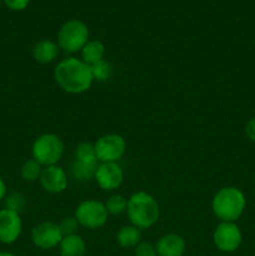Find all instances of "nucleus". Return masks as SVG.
<instances>
[{"label": "nucleus", "mask_w": 255, "mask_h": 256, "mask_svg": "<svg viewBox=\"0 0 255 256\" xmlns=\"http://www.w3.org/2000/svg\"><path fill=\"white\" fill-rule=\"evenodd\" d=\"M79 226L80 225L79 222H78V220L75 219V216L64 218L59 224L60 232H62V236H69V235L78 234Z\"/></svg>", "instance_id": "nucleus-24"}, {"label": "nucleus", "mask_w": 255, "mask_h": 256, "mask_svg": "<svg viewBox=\"0 0 255 256\" xmlns=\"http://www.w3.org/2000/svg\"><path fill=\"white\" fill-rule=\"evenodd\" d=\"M245 135L250 142H255V116L252 118L245 125Z\"/></svg>", "instance_id": "nucleus-27"}, {"label": "nucleus", "mask_w": 255, "mask_h": 256, "mask_svg": "<svg viewBox=\"0 0 255 256\" xmlns=\"http://www.w3.org/2000/svg\"><path fill=\"white\" fill-rule=\"evenodd\" d=\"M2 2L10 10L20 12V10H24L29 5L30 0H2Z\"/></svg>", "instance_id": "nucleus-26"}, {"label": "nucleus", "mask_w": 255, "mask_h": 256, "mask_svg": "<svg viewBox=\"0 0 255 256\" xmlns=\"http://www.w3.org/2000/svg\"><path fill=\"white\" fill-rule=\"evenodd\" d=\"M212 242L220 252H232L242 245V230L235 222H222L212 232Z\"/></svg>", "instance_id": "nucleus-8"}, {"label": "nucleus", "mask_w": 255, "mask_h": 256, "mask_svg": "<svg viewBox=\"0 0 255 256\" xmlns=\"http://www.w3.org/2000/svg\"><path fill=\"white\" fill-rule=\"evenodd\" d=\"M59 49L58 42L52 40H40L32 48V58L40 64H49L56 59L59 55Z\"/></svg>", "instance_id": "nucleus-14"}, {"label": "nucleus", "mask_w": 255, "mask_h": 256, "mask_svg": "<svg viewBox=\"0 0 255 256\" xmlns=\"http://www.w3.org/2000/svg\"><path fill=\"white\" fill-rule=\"evenodd\" d=\"M98 169V162H85L75 160L70 166V172L72 178L79 182H89L95 178V172Z\"/></svg>", "instance_id": "nucleus-18"}, {"label": "nucleus", "mask_w": 255, "mask_h": 256, "mask_svg": "<svg viewBox=\"0 0 255 256\" xmlns=\"http://www.w3.org/2000/svg\"><path fill=\"white\" fill-rule=\"evenodd\" d=\"M42 166L34 159H29L22 164V169H20V175L22 179L28 182H34L39 180L40 175H42Z\"/></svg>", "instance_id": "nucleus-19"}, {"label": "nucleus", "mask_w": 255, "mask_h": 256, "mask_svg": "<svg viewBox=\"0 0 255 256\" xmlns=\"http://www.w3.org/2000/svg\"><path fill=\"white\" fill-rule=\"evenodd\" d=\"M74 159L85 162H98L94 144L88 142H80V144L75 148Z\"/></svg>", "instance_id": "nucleus-21"}, {"label": "nucleus", "mask_w": 255, "mask_h": 256, "mask_svg": "<svg viewBox=\"0 0 255 256\" xmlns=\"http://www.w3.org/2000/svg\"><path fill=\"white\" fill-rule=\"evenodd\" d=\"M98 185L105 192H112L124 182V172L118 162H102L95 172Z\"/></svg>", "instance_id": "nucleus-11"}, {"label": "nucleus", "mask_w": 255, "mask_h": 256, "mask_svg": "<svg viewBox=\"0 0 255 256\" xmlns=\"http://www.w3.org/2000/svg\"><path fill=\"white\" fill-rule=\"evenodd\" d=\"M22 232V222L19 212L4 208L0 210V242L14 244Z\"/></svg>", "instance_id": "nucleus-10"}, {"label": "nucleus", "mask_w": 255, "mask_h": 256, "mask_svg": "<svg viewBox=\"0 0 255 256\" xmlns=\"http://www.w3.org/2000/svg\"><path fill=\"white\" fill-rule=\"evenodd\" d=\"M6 194H8V186L6 184H5L4 179L0 176V202H4L5 198H6Z\"/></svg>", "instance_id": "nucleus-28"}, {"label": "nucleus", "mask_w": 255, "mask_h": 256, "mask_svg": "<svg viewBox=\"0 0 255 256\" xmlns=\"http://www.w3.org/2000/svg\"><path fill=\"white\" fill-rule=\"evenodd\" d=\"M62 239L59 224L52 222H44L35 225L32 230V242L42 250H52L59 246Z\"/></svg>", "instance_id": "nucleus-9"}, {"label": "nucleus", "mask_w": 255, "mask_h": 256, "mask_svg": "<svg viewBox=\"0 0 255 256\" xmlns=\"http://www.w3.org/2000/svg\"><path fill=\"white\" fill-rule=\"evenodd\" d=\"M246 199L244 192L235 186H225L214 195L212 209L220 222H235L244 212Z\"/></svg>", "instance_id": "nucleus-3"}, {"label": "nucleus", "mask_w": 255, "mask_h": 256, "mask_svg": "<svg viewBox=\"0 0 255 256\" xmlns=\"http://www.w3.org/2000/svg\"><path fill=\"white\" fill-rule=\"evenodd\" d=\"M39 182L42 189L50 194H60V192H65L68 184H69L65 170L58 165L45 166L40 175Z\"/></svg>", "instance_id": "nucleus-12"}, {"label": "nucleus", "mask_w": 255, "mask_h": 256, "mask_svg": "<svg viewBox=\"0 0 255 256\" xmlns=\"http://www.w3.org/2000/svg\"><path fill=\"white\" fill-rule=\"evenodd\" d=\"M135 256H158L156 248L150 242H139L135 246Z\"/></svg>", "instance_id": "nucleus-25"}, {"label": "nucleus", "mask_w": 255, "mask_h": 256, "mask_svg": "<svg viewBox=\"0 0 255 256\" xmlns=\"http://www.w3.org/2000/svg\"><path fill=\"white\" fill-rule=\"evenodd\" d=\"M158 256H182L186 249L184 238L178 234H165L158 240Z\"/></svg>", "instance_id": "nucleus-13"}, {"label": "nucleus", "mask_w": 255, "mask_h": 256, "mask_svg": "<svg viewBox=\"0 0 255 256\" xmlns=\"http://www.w3.org/2000/svg\"><path fill=\"white\" fill-rule=\"evenodd\" d=\"M108 212L112 215H120L126 212L128 209V199L120 194H114L108 199L105 202Z\"/></svg>", "instance_id": "nucleus-22"}, {"label": "nucleus", "mask_w": 255, "mask_h": 256, "mask_svg": "<svg viewBox=\"0 0 255 256\" xmlns=\"http://www.w3.org/2000/svg\"><path fill=\"white\" fill-rule=\"evenodd\" d=\"M59 252L62 256H85L86 244L80 235L62 236L59 244Z\"/></svg>", "instance_id": "nucleus-15"}, {"label": "nucleus", "mask_w": 255, "mask_h": 256, "mask_svg": "<svg viewBox=\"0 0 255 256\" xmlns=\"http://www.w3.org/2000/svg\"><path fill=\"white\" fill-rule=\"evenodd\" d=\"M105 56V45L100 40H89L82 49V60L88 65H94Z\"/></svg>", "instance_id": "nucleus-16"}, {"label": "nucleus", "mask_w": 255, "mask_h": 256, "mask_svg": "<svg viewBox=\"0 0 255 256\" xmlns=\"http://www.w3.org/2000/svg\"><path fill=\"white\" fill-rule=\"evenodd\" d=\"M32 154L42 166L58 165L64 155V142L55 134H42L32 142Z\"/></svg>", "instance_id": "nucleus-5"}, {"label": "nucleus", "mask_w": 255, "mask_h": 256, "mask_svg": "<svg viewBox=\"0 0 255 256\" xmlns=\"http://www.w3.org/2000/svg\"><path fill=\"white\" fill-rule=\"evenodd\" d=\"M128 218L138 229H149L160 218V206L156 199L145 192H138L128 199Z\"/></svg>", "instance_id": "nucleus-2"}, {"label": "nucleus", "mask_w": 255, "mask_h": 256, "mask_svg": "<svg viewBox=\"0 0 255 256\" xmlns=\"http://www.w3.org/2000/svg\"><path fill=\"white\" fill-rule=\"evenodd\" d=\"M94 148L98 162H118L126 152V142L119 134H106L96 140Z\"/></svg>", "instance_id": "nucleus-7"}, {"label": "nucleus", "mask_w": 255, "mask_h": 256, "mask_svg": "<svg viewBox=\"0 0 255 256\" xmlns=\"http://www.w3.org/2000/svg\"><path fill=\"white\" fill-rule=\"evenodd\" d=\"M0 256H15V255L9 252H0Z\"/></svg>", "instance_id": "nucleus-29"}, {"label": "nucleus", "mask_w": 255, "mask_h": 256, "mask_svg": "<svg viewBox=\"0 0 255 256\" xmlns=\"http://www.w3.org/2000/svg\"><path fill=\"white\" fill-rule=\"evenodd\" d=\"M92 74L94 80L99 82H105L112 76V65L110 64L108 60L102 59L100 62H95L94 65H92Z\"/></svg>", "instance_id": "nucleus-20"}, {"label": "nucleus", "mask_w": 255, "mask_h": 256, "mask_svg": "<svg viewBox=\"0 0 255 256\" xmlns=\"http://www.w3.org/2000/svg\"><path fill=\"white\" fill-rule=\"evenodd\" d=\"M5 208L10 210H14V212H19L22 210H24L25 205H26V200H25V196L20 192H12V194L6 195L5 198Z\"/></svg>", "instance_id": "nucleus-23"}, {"label": "nucleus", "mask_w": 255, "mask_h": 256, "mask_svg": "<svg viewBox=\"0 0 255 256\" xmlns=\"http://www.w3.org/2000/svg\"><path fill=\"white\" fill-rule=\"evenodd\" d=\"M74 216L80 226L95 230L100 229L106 224L109 212L105 208V204H102V202L88 199L78 205Z\"/></svg>", "instance_id": "nucleus-6"}, {"label": "nucleus", "mask_w": 255, "mask_h": 256, "mask_svg": "<svg viewBox=\"0 0 255 256\" xmlns=\"http://www.w3.org/2000/svg\"><path fill=\"white\" fill-rule=\"evenodd\" d=\"M54 79L60 89L69 94H82L94 82L90 65L74 56L58 62L54 69Z\"/></svg>", "instance_id": "nucleus-1"}, {"label": "nucleus", "mask_w": 255, "mask_h": 256, "mask_svg": "<svg viewBox=\"0 0 255 256\" xmlns=\"http://www.w3.org/2000/svg\"><path fill=\"white\" fill-rule=\"evenodd\" d=\"M0 5H2V0H0Z\"/></svg>", "instance_id": "nucleus-30"}, {"label": "nucleus", "mask_w": 255, "mask_h": 256, "mask_svg": "<svg viewBox=\"0 0 255 256\" xmlns=\"http://www.w3.org/2000/svg\"><path fill=\"white\" fill-rule=\"evenodd\" d=\"M89 42V29L84 22L78 19L64 22L58 32V45L68 54L82 52L84 45Z\"/></svg>", "instance_id": "nucleus-4"}, {"label": "nucleus", "mask_w": 255, "mask_h": 256, "mask_svg": "<svg viewBox=\"0 0 255 256\" xmlns=\"http://www.w3.org/2000/svg\"><path fill=\"white\" fill-rule=\"evenodd\" d=\"M142 240V232L134 225H125L120 228L116 234V242L122 248H135Z\"/></svg>", "instance_id": "nucleus-17"}]
</instances>
